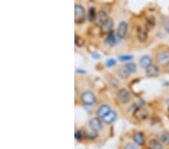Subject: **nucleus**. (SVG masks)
<instances>
[{
	"mask_svg": "<svg viewBox=\"0 0 169 149\" xmlns=\"http://www.w3.org/2000/svg\"><path fill=\"white\" fill-rule=\"evenodd\" d=\"M149 112L145 108L139 106L136 108L135 110L133 112V116L138 120V121H144L148 118Z\"/></svg>",
	"mask_w": 169,
	"mask_h": 149,
	"instance_id": "obj_1",
	"label": "nucleus"
},
{
	"mask_svg": "<svg viewBox=\"0 0 169 149\" xmlns=\"http://www.w3.org/2000/svg\"><path fill=\"white\" fill-rule=\"evenodd\" d=\"M137 37L139 42H145L147 40V31L145 29L138 26L137 29Z\"/></svg>",
	"mask_w": 169,
	"mask_h": 149,
	"instance_id": "obj_9",
	"label": "nucleus"
},
{
	"mask_svg": "<svg viewBox=\"0 0 169 149\" xmlns=\"http://www.w3.org/2000/svg\"><path fill=\"white\" fill-rule=\"evenodd\" d=\"M166 31L168 32V33H169V22H168V25H167V26H166Z\"/></svg>",
	"mask_w": 169,
	"mask_h": 149,
	"instance_id": "obj_31",
	"label": "nucleus"
},
{
	"mask_svg": "<svg viewBox=\"0 0 169 149\" xmlns=\"http://www.w3.org/2000/svg\"><path fill=\"white\" fill-rule=\"evenodd\" d=\"M168 113H169V107H168Z\"/></svg>",
	"mask_w": 169,
	"mask_h": 149,
	"instance_id": "obj_32",
	"label": "nucleus"
},
{
	"mask_svg": "<svg viewBox=\"0 0 169 149\" xmlns=\"http://www.w3.org/2000/svg\"><path fill=\"white\" fill-rule=\"evenodd\" d=\"M146 75L150 78H154V77H157L159 75V69L158 66L153 64L147 67L146 69Z\"/></svg>",
	"mask_w": 169,
	"mask_h": 149,
	"instance_id": "obj_6",
	"label": "nucleus"
},
{
	"mask_svg": "<svg viewBox=\"0 0 169 149\" xmlns=\"http://www.w3.org/2000/svg\"><path fill=\"white\" fill-rule=\"evenodd\" d=\"M116 118V114L113 111H111L107 115L105 116L103 118V121L106 123H111L113 121H114V120Z\"/></svg>",
	"mask_w": 169,
	"mask_h": 149,
	"instance_id": "obj_18",
	"label": "nucleus"
},
{
	"mask_svg": "<svg viewBox=\"0 0 169 149\" xmlns=\"http://www.w3.org/2000/svg\"><path fill=\"white\" fill-rule=\"evenodd\" d=\"M133 139L134 141L139 145H144L145 143V139L144 136L141 133H136L133 136Z\"/></svg>",
	"mask_w": 169,
	"mask_h": 149,
	"instance_id": "obj_17",
	"label": "nucleus"
},
{
	"mask_svg": "<svg viewBox=\"0 0 169 149\" xmlns=\"http://www.w3.org/2000/svg\"><path fill=\"white\" fill-rule=\"evenodd\" d=\"M92 57L95 59H99L100 58V55L98 54V53H93L92 54Z\"/></svg>",
	"mask_w": 169,
	"mask_h": 149,
	"instance_id": "obj_28",
	"label": "nucleus"
},
{
	"mask_svg": "<svg viewBox=\"0 0 169 149\" xmlns=\"http://www.w3.org/2000/svg\"><path fill=\"white\" fill-rule=\"evenodd\" d=\"M124 149H138V147L135 144H133V143H128V144L126 145Z\"/></svg>",
	"mask_w": 169,
	"mask_h": 149,
	"instance_id": "obj_26",
	"label": "nucleus"
},
{
	"mask_svg": "<svg viewBox=\"0 0 169 149\" xmlns=\"http://www.w3.org/2000/svg\"><path fill=\"white\" fill-rule=\"evenodd\" d=\"M116 63V61L114 60V59H110V60H107L106 61V66L107 67H111V66H114L115 64Z\"/></svg>",
	"mask_w": 169,
	"mask_h": 149,
	"instance_id": "obj_25",
	"label": "nucleus"
},
{
	"mask_svg": "<svg viewBox=\"0 0 169 149\" xmlns=\"http://www.w3.org/2000/svg\"><path fill=\"white\" fill-rule=\"evenodd\" d=\"M108 17H107V14L104 11H100L97 14V23L100 25L101 26L105 23L106 21L108 20Z\"/></svg>",
	"mask_w": 169,
	"mask_h": 149,
	"instance_id": "obj_14",
	"label": "nucleus"
},
{
	"mask_svg": "<svg viewBox=\"0 0 169 149\" xmlns=\"http://www.w3.org/2000/svg\"><path fill=\"white\" fill-rule=\"evenodd\" d=\"M126 66L127 69L129 70V72L130 73H135L137 71V66L134 63H128L126 64Z\"/></svg>",
	"mask_w": 169,
	"mask_h": 149,
	"instance_id": "obj_20",
	"label": "nucleus"
},
{
	"mask_svg": "<svg viewBox=\"0 0 169 149\" xmlns=\"http://www.w3.org/2000/svg\"><path fill=\"white\" fill-rule=\"evenodd\" d=\"M89 126H90L92 130L94 131H98L102 130V122L97 118H94L90 120V121H89Z\"/></svg>",
	"mask_w": 169,
	"mask_h": 149,
	"instance_id": "obj_10",
	"label": "nucleus"
},
{
	"mask_svg": "<svg viewBox=\"0 0 169 149\" xmlns=\"http://www.w3.org/2000/svg\"><path fill=\"white\" fill-rule=\"evenodd\" d=\"M75 137L77 140H80L82 139V132L80 130H78L75 132Z\"/></svg>",
	"mask_w": 169,
	"mask_h": 149,
	"instance_id": "obj_27",
	"label": "nucleus"
},
{
	"mask_svg": "<svg viewBox=\"0 0 169 149\" xmlns=\"http://www.w3.org/2000/svg\"><path fill=\"white\" fill-rule=\"evenodd\" d=\"M130 74L131 73L129 72V70L127 69L126 66H120L119 69H118V75H120V78H123V79H126V78H128Z\"/></svg>",
	"mask_w": 169,
	"mask_h": 149,
	"instance_id": "obj_16",
	"label": "nucleus"
},
{
	"mask_svg": "<svg viewBox=\"0 0 169 149\" xmlns=\"http://www.w3.org/2000/svg\"><path fill=\"white\" fill-rule=\"evenodd\" d=\"M76 72H79V73H81V74H85L86 72H87L86 71H84V70H82V69H77L76 70Z\"/></svg>",
	"mask_w": 169,
	"mask_h": 149,
	"instance_id": "obj_29",
	"label": "nucleus"
},
{
	"mask_svg": "<svg viewBox=\"0 0 169 149\" xmlns=\"http://www.w3.org/2000/svg\"><path fill=\"white\" fill-rule=\"evenodd\" d=\"M151 63H152V59L147 55H144L140 58L139 64L143 69H147V67H149L151 65Z\"/></svg>",
	"mask_w": 169,
	"mask_h": 149,
	"instance_id": "obj_11",
	"label": "nucleus"
},
{
	"mask_svg": "<svg viewBox=\"0 0 169 149\" xmlns=\"http://www.w3.org/2000/svg\"><path fill=\"white\" fill-rule=\"evenodd\" d=\"M132 55L130 54H125V55H121L119 57V60L122 62H125V61H130L133 59Z\"/></svg>",
	"mask_w": 169,
	"mask_h": 149,
	"instance_id": "obj_23",
	"label": "nucleus"
},
{
	"mask_svg": "<svg viewBox=\"0 0 169 149\" xmlns=\"http://www.w3.org/2000/svg\"><path fill=\"white\" fill-rule=\"evenodd\" d=\"M156 60L160 63H163L165 62H169V51H162L156 55Z\"/></svg>",
	"mask_w": 169,
	"mask_h": 149,
	"instance_id": "obj_12",
	"label": "nucleus"
},
{
	"mask_svg": "<svg viewBox=\"0 0 169 149\" xmlns=\"http://www.w3.org/2000/svg\"><path fill=\"white\" fill-rule=\"evenodd\" d=\"M88 19L89 21H93L96 19V12L93 7H91L88 11Z\"/></svg>",
	"mask_w": 169,
	"mask_h": 149,
	"instance_id": "obj_21",
	"label": "nucleus"
},
{
	"mask_svg": "<svg viewBox=\"0 0 169 149\" xmlns=\"http://www.w3.org/2000/svg\"><path fill=\"white\" fill-rule=\"evenodd\" d=\"M165 70H166L167 72H169V62H168L166 64H165Z\"/></svg>",
	"mask_w": 169,
	"mask_h": 149,
	"instance_id": "obj_30",
	"label": "nucleus"
},
{
	"mask_svg": "<svg viewBox=\"0 0 169 149\" xmlns=\"http://www.w3.org/2000/svg\"><path fill=\"white\" fill-rule=\"evenodd\" d=\"M113 26H114V21H113L112 19L109 18L102 26H101V29H102V31L104 33H110L112 31Z\"/></svg>",
	"mask_w": 169,
	"mask_h": 149,
	"instance_id": "obj_13",
	"label": "nucleus"
},
{
	"mask_svg": "<svg viewBox=\"0 0 169 149\" xmlns=\"http://www.w3.org/2000/svg\"><path fill=\"white\" fill-rule=\"evenodd\" d=\"M156 25V19L153 16L150 15L145 19V30L147 32L150 31L154 28Z\"/></svg>",
	"mask_w": 169,
	"mask_h": 149,
	"instance_id": "obj_7",
	"label": "nucleus"
},
{
	"mask_svg": "<svg viewBox=\"0 0 169 149\" xmlns=\"http://www.w3.org/2000/svg\"><path fill=\"white\" fill-rule=\"evenodd\" d=\"M82 101L85 105H91L94 104L95 101H96V96L90 91H87L84 92L81 96Z\"/></svg>",
	"mask_w": 169,
	"mask_h": 149,
	"instance_id": "obj_4",
	"label": "nucleus"
},
{
	"mask_svg": "<svg viewBox=\"0 0 169 149\" xmlns=\"http://www.w3.org/2000/svg\"><path fill=\"white\" fill-rule=\"evenodd\" d=\"M120 39H121V38L118 35L117 33H115L114 31H111L106 39V43H107L110 45H115L120 42Z\"/></svg>",
	"mask_w": 169,
	"mask_h": 149,
	"instance_id": "obj_5",
	"label": "nucleus"
},
{
	"mask_svg": "<svg viewBox=\"0 0 169 149\" xmlns=\"http://www.w3.org/2000/svg\"><path fill=\"white\" fill-rule=\"evenodd\" d=\"M110 112H111V109H110L108 105H102L98 108V112H97V114L99 117H101V118H103L104 117L107 115Z\"/></svg>",
	"mask_w": 169,
	"mask_h": 149,
	"instance_id": "obj_15",
	"label": "nucleus"
},
{
	"mask_svg": "<svg viewBox=\"0 0 169 149\" xmlns=\"http://www.w3.org/2000/svg\"><path fill=\"white\" fill-rule=\"evenodd\" d=\"M84 39H83L80 36L76 35V36H75V44L78 47H81L84 45Z\"/></svg>",
	"mask_w": 169,
	"mask_h": 149,
	"instance_id": "obj_24",
	"label": "nucleus"
},
{
	"mask_svg": "<svg viewBox=\"0 0 169 149\" xmlns=\"http://www.w3.org/2000/svg\"><path fill=\"white\" fill-rule=\"evenodd\" d=\"M85 16V11L81 5H75V21L80 23L84 21Z\"/></svg>",
	"mask_w": 169,
	"mask_h": 149,
	"instance_id": "obj_3",
	"label": "nucleus"
},
{
	"mask_svg": "<svg viewBox=\"0 0 169 149\" xmlns=\"http://www.w3.org/2000/svg\"><path fill=\"white\" fill-rule=\"evenodd\" d=\"M149 146L150 149H163V145L157 139H151L149 142Z\"/></svg>",
	"mask_w": 169,
	"mask_h": 149,
	"instance_id": "obj_19",
	"label": "nucleus"
},
{
	"mask_svg": "<svg viewBox=\"0 0 169 149\" xmlns=\"http://www.w3.org/2000/svg\"><path fill=\"white\" fill-rule=\"evenodd\" d=\"M161 139L165 145L169 146V133L165 132L161 135Z\"/></svg>",
	"mask_w": 169,
	"mask_h": 149,
	"instance_id": "obj_22",
	"label": "nucleus"
},
{
	"mask_svg": "<svg viewBox=\"0 0 169 149\" xmlns=\"http://www.w3.org/2000/svg\"><path fill=\"white\" fill-rule=\"evenodd\" d=\"M117 97L119 99L120 103L123 104L128 103L131 100L132 96H131V93L128 90L123 88L120 90L117 93Z\"/></svg>",
	"mask_w": 169,
	"mask_h": 149,
	"instance_id": "obj_2",
	"label": "nucleus"
},
{
	"mask_svg": "<svg viewBox=\"0 0 169 149\" xmlns=\"http://www.w3.org/2000/svg\"><path fill=\"white\" fill-rule=\"evenodd\" d=\"M127 30H128V24L126 22H124V21H122V22L120 23L119 26H118L117 33H116L118 34V35L121 39H123L126 35Z\"/></svg>",
	"mask_w": 169,
	"mask_h": 149,
	"instance_id": "obj_8",
	"label": "nucleus"
}]
</instances>
